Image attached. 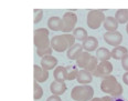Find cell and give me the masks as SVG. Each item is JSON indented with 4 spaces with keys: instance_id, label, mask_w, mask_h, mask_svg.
Here are the masks:
<instances>
[{
    "instance_id": "obj_1",
    "label": "cell",
    "mask_w": 128,
    "mask_h": 101,
    "mask_svg": "<svg viewBox=\"0 0 128 101\" xmlns=\"http://www.w3.org/2000/svg\"><path fill=\"white\" fill-rule=\"evenodd\" d=\"M75 44V38L71 33H63L54 36L51 39V46L56 52H64Z\"/></svg>"
},
{
    "instance_id": "obj_2",
    "label": "cell",
    "mask_w": 128,
    "mask_h": 101,
    "mask_svg": "<svg viewBox=\"0 0 128 101\" xmlns=\"http://www.w3.org/2000/svg\"><path fill=\"white\" fill-rule=\"evenodd\" d=\"M100 90L106 94H109V97H119L122 93V84L117 81L116 77L113 74L104 78L100 82Z\"/></svg>"
},
{
    "instance_id": "obj_3",
    "label": "cell",
    "mask_w": 128,
    "mask_h": 101,
    "mask_svg": "<svg viewBox=\"0 0 128 101\" xmlns=\"http://www.w3.org/2000/svg\"><path fill=\"white\" fill-rule=\"evenodd\" d=\"M94 97V89L88 84H81L72 89L71 98L74 101H90Z\"/></svg>"
},
{
    "instance_id": "obj_4",
    "label": "cell",
    "mask_w": 128,
    "mask_h": 101,
    "mask_svg": "<svg viewBox=\"0 0 128 101\" xmlns=\"http://www.w3.org/2000/svg\"><path fill=\"white\" fill-rule=\"evenodd\" d=\"M106 17L104 15L103 10L96 9V10H90L88 14H87V26L88 28H90L92 30H96V29L100 28V26L104 25V21H105Z\"/></svg>"
},
{
    "instance_id": "obj_5",
    "label": "cell",
    "mask_w": 128,
    "mask_h": 101,
    "mask_svg": "<svg viewBox=\"0 0 128 101\" xmlns=\"http://www.w3.org/2000/svg\"><path fill=\"white\" fill-rule=\"evenodd\" d=\"M34 46L36 49L51 46V40L49 39V29L48 28H39L34 30L33 33Z\"/></svg>"
},
{
    "instance_id": "obj_6",
    "label": "cell",
    "mask_w": 128,
    "mask_h": 101,
    "mask_svg": "<svg viewBox=\"0 0 128 101\" xmlns=\"http://www.w3.org/2000/svg\"><path fill=\"white\" fill-rule=\"evenodd\" d=\"M62 20H63V28H62L63 33H70L75 30V26L77 23V16L75 12L73 11L65 12L62 17Z\"/></svg>"
},
{
    "instance_id": "obj_7",
    "label": "cell",
    "mask_w": 128,
    "mask_h": 101,
    "mask_svg": "<svg viewBox=\"0 0 128 101\" xmlns=\"http://www.w3.org/2000/svg\"><path fill=\"white\" fill-rule=\"evenodd\" d=\"M113 72V65L110 61H102L98 63L96 70L93 72V76L96 78H106V77L110 76Z\"/></svg>"
},
{
    "instance_id": "obj_8",
    "label": "cell",
    "mask_w": 128,
    "mask_h": 101,
    "mask_svg": "<svg viewBox=\"0 0 128 101\" xmlns=\"http://www.w3.org/2000/svg\"><path fill=\"white\" fill-rule=\"evenodd\" d=\"M104 40L109 46H113L114 48L119 47L122 41V34L119 31H114V32H106L104 33Z\"/></svg>"
},
{
    "instance_id": "obj_9",
    "label": "cell",
    "mask_w": 128,
    "mask_h": 101,
    "mask_svg": "<svg viewBox=\"0 0 128 101\" xmlns=\"http://www.w3.org/2000/svg\"><path fill=\"white\" fill-rule=\"evenodd\" d=\"M33 76H34V81L38 82V83H42V82H45L49 79V71L44 70L41 66L34 65L33 67Z\"/></svg>"
},
{
    "instance_id": "obj_10",
    "label": "cell",
    "mask_w": 128,
    "mask_h": 101,
    "mask_svg": "<svg viewBox=\"0 0 128 101\" xmlns=\"http://www.w3.org/2000/svg\"><path fill=\"white\" fill-rule=\"evenodd\" d=\"M41 67L46 71L53 70L58 67V59L53 56H46V57H43L41 59Z\"/></svg>"
},
{
    "instance_id": "obj_11",
    "label": "cell",
    "mask_w": 128,
    "mask_h": 101,
    "mask_svg": "<svg viewBox=\"0 0 128 101\" xmlns=\"http://www.w3.org/2000/svg\"><path fill=\"white\" fill-rule=\"evenodd\" d=\"M84 49H83V46L80 43H75L74 46H72L70 49L66 51V56H68V58L70 60H77L78 59V57L83 54Z\"/></svg>"
},
{
    "instance_id": "obj_12",
    "label": "cell",
    "mask_w": 128,
    "mask_h": 101,
    "mask_svg": "<svg viewBox=\"0 0 128 101\" xmlns=\"http://www.w3.org/2000/svg\"><path fill=\"white\" fill-rule=\"evenodd\" d=\"M48 28L52 31H62L63 28V20L62 18L58 16H53L48 20Z\"/></svg>"
},
{
    "instance_id": "obj_13",
    "label": "cell",
    "mask_w": 128,
    "mask_h": 101,
    "mask_svg": "<svg viewBox=\"0 0 128 101\" xmlns=\"http://www.w3.org/2000/svg\"><path fill=\"white\" fill-rule=\"evenodd\" d=\"M82 46H83L84 51H86V52L95 51V50H97V48H98V40L95 38V37L88 36V38L82 43Z\"/></svg>"
},
{
    "instance_id": "obj_14",
    "label": "cell",
    "mask_w": 128,
    "mask_h": 101,
    "mask_svg": "<svg viewBox=\"0 0 128 101\" xmlns=\"http://www.w3.org/2000/svg\"><path fill=\"white\" fill-rule=\"evenodd\" d=\"M50 91L53 93V95H61L66 91V84L65 82H60V81H53L50 84Z\"/></svg>"
},
{
    "instance_id": "obj_15",
    "label": "cell",
    "mask_w": 128,
    "mask_h": 101,
    "mask_svg": "<svg viewBox=\"0 0 128 101\" xmlns=\"http://www.w3.org/2000/svg\"><path fill=\"white\" fill-rule=\"evenodd\" d=\"M118 25L119 23H118V21L116 20V18L109 16V17H106L103 27H104V29L107 30V32H114V31H117Z\"/></svg>"
},
{
    "instance_id": "obj_16",
    "label": "cell",
    "mask_w": 128,
    "mask_h": 101,
    "mask_svg": "<svg viewBox=\"0 0 128 101\" xmlns=\"http://www.w3.org/2000/svg\"><path fill=\"white\" fill-rule=\"evenodd\" d=\"M77 82L81 84H88L90 82L93 81V76L92 73L88 72L87 70H85V69H82V70H80L78 72V76H77Z\"/></svg>"
},
{
    "instance_id": "obj_17",
    "label": "cell",
    "mask_w": 128,
    "mask_h": 101,
    "mask_svg": "<svg viewBox=\"0 0 128 101\" xmlns=\"http://www.w3.org/2000/svg\"><path fill=\"white\" fill-rule=\"evenodd\" d=\"M128 55V49L126 47H116L112 50V58L115 60H122Z\"/></svg>"
},
{
    "instance_id": "obj_18",
    "label": "cell",
    "mask_w": 128,
    "mask_h": 101,
    "mask_svg": "<svg viewBox=\"0 0 128 101\" xmlns=\"http://www.w3.org/2000/svg\"><path fill=\"white\" fill-rule=\"evenodd\" d=\"M53 77H54L55 81H60V82H64L66 80V70L65 67L63 66H58L53 71Z\"/></svg>"
},
{
    "instance_id": "obj_19",
    "label": "cell",
    "mask_w": 128,
    "mask_h": 101,
    "mask_svg": "<svg viewBox=\"0 0 128 101\" xmlns=\"http://www.w3.org/2000/svg\"><path fill=\"white\" fill-rule=\"evenodd\" d=\"M90 58H92V55L90 52H86V51H83V54L78 57V59L76 60V66L80 67L81 69H85L88 65Z\"/></svg>"
},
{
    "instance_id": "obj_20",
    "label": "cell",
    "mask_w": 128,
    "mask_h": 101,
    "mask_svg": "<svg viewBox=\"0 0 128 101\" xmlns=\"http://www.w3.org/2000/svg\"><path fill=\"white\" fill-rule=\"evenodd\" d=\"M96 58L100 60V62L109 61V59L112 58V51H109L107 48H98L96 50Z\"/></svg>"
},
{
    "instance_id": "obj_21",
    "label": "cell",
    "mask_w": 128,
    "mask_h": 101,
    "mask_svg": "<svg viewBox=\"0 0 128 101\" xmlns=\"http://www.w3.org/2000/svg\"><path fill=\"white\" fill-rule=\"evenodd\" d=\"M72 34L74 36V38H75L76 40L82 41V42H84L87 38H88V34H87V31L85 30L84 28H82V27L75 28V30L73 31V33H72Z\"/></svg>"
},
{
    "instance_id": "obj_22",
    "label": "cell",
    "mask_w": 128,
    "mask_h": 101,
    "mask_svg": "<svg viewBox=\"0 0 128 101\" xmlns=\"http://www.w3.org/2000/svg\"><path fill=\"white\" fill-rule=\"evenodd\" d=\"M115 18L118 21V23L124 25V23H128V9H119L116 11Z\"/></svg>"
},
{
    "instance_id": "obj_23",
    "label": "cell",
    "mask_w": 128,
    "mask_h": 101,
    "mask_svg": "<svg viewBox=\"0 0 128 101\" xmlns=\"http://www.w3.org/2000/svg\"><path fill=\"white\" fill-rule=\"evenodd\" d=\"M65 70H66V80H75V79H77L80 71L77 70L75 66H66Z\"/></svg>"
},
{
    "instance_id": "obj_24",
    "label": "cell",
    "mask_w": 128,
    "mask_h": 101,
    "mask_svg": "<svg viewBox=\"0 0 128 101\" xmlns=\"http://www.w3.org/2000/svg\"><path fill=\"white\" fill-rule=\"evenodd\" d=\"M98 60L97 58H96V56L94 57V56H92V58H90V62H88V65H87V67L85 68V70H87L88 72L90 73H93L94 71L96 70V68H97V66H98Z\"/></svg>"
},
{
    "instance_id": "obj_25",
    "label": "cell",
    "mask_w": 128,
    "mask_h": 101,
    "mask_svg": "<svg viewBox=\"0 0 128 101\" xmlns=\"http://www.w3.org/2000/svg\"><path fill=\"white\" fill-rule=\"evenodd\" d=\"M33 88H34V91H33V99L34 100H39L42 98L43 95V88L40 86V83L34 81V84H33Z\"/></svg>"
},
{
    "instance_id": "obj_26",
    "label": "cell",
    "mask_w": 128,
    "mask_h": 101,
    "mask_svg": "<svg viewBox=\"0 0 128 101\" xmlns=\"http://www.w3.org/2000/svg\"><path fill=\"white\" fill-rule=\"evenodd\" d=\"M52 51H53L52 46L42 48V49H36V54H38V56H39V57H41V58L46 57V56H51Z\"/></svg>"
},
{
    "instance_id": "obj_27",
    "label": "cell",
    "mask_w": 128,
    "mask_h": 101,
    "mask_svg": "<svg viewBox=\"0 0 128 101\" xmlns=\"http://www.w3.org/2000/svg\"><path fill=\"white\" fill-rule=\"evenodd\" d=\"M42 17H43V10L41 9H34L33 11V21L34 23H38L42 20Z\"/></svg>"
},
{
    "instance_id": "obj_28",
    "label": "cell",
    "mask_w": 128,
    "mask_h": 101,
    "mask_svg": "<svg viewBox=\"0 0 128 101\" xmlns=\"http://www.w3.org/2000/svg\"><path fill=\"white\" fill-rule=\"evenodd\" d=\"M122 67L124 68L126 71H128V55L122 60Z\"/></svg>"
},
{
    "instance_id": "obj_29",
    "label": "cell",
    "mask_w": 128,
    "mask_h": 101,
    "mask_svg": "<svg viewBox=\"0 0 128 101\" xmlns=\"http://www.w3.org/2000/svg\"><path fill=\"white\" fill-rule=\"evenodd\" d=\"M90 101H112L110 97H108V95H106V97H102V98H93Z\"/></svg>"
},
{
    "instance_id": "obj_30",
    "label": "cell",
    "mask_w": 128,
    "mask_h": 101,
    "mask_svg": "<svg viewBox=\"0 0 128 101\" xmlns=\"http://www.w3.org/2000/svg\"><path fill=\"white\" fill-rule=\"evenodd\" d=\"M46 101H62L60 98V95H51L46 99Z\"/></svg>"
},
{
    "instance_id": "obj_31",
    "label": "cell",
    "mask_w": 128,
    "mask_h": 101,
    "mask_svg": "<svg viewBox=\"0 0 128 101\" xmlns=\"http://www.w3.org/2000/svg\"><path fill=\"white\" fill-rule=\"evenodd\" d=\"M122 81H124V83L126 84V86H128V71L125 72L124 76H122Z\"/></svg>"
},
{
    "instance_id": "obj_32",
    "label": "cell",
    "mask_w": 128,
    "mask_h": 101,
    "mask_svg": "<svg viewBox=\"0 0 128 101\" xmlns=\"http://www.w3.org/2000/svg\"><path fill=\"white\" fill-rule=\"evenodd\" d=\"M126 32H127V34H128V23H127V26H126Z\"/></svg>"
}]
</instances>
